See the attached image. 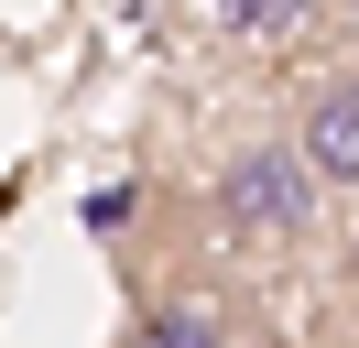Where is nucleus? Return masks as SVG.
I'll return each instance as SVG.
<instances>
[{
    "label": "nucleus",
    "instance_id": "nucleus-2",
    "mask_svg": "<svg viewBox=\"0 0 359 348\" xmlns=\"http://www.w3.org/2000/svg\"><path fill=\"white\" fill-rule=\"evenodd\" d=\"M305 163H316V185H359V65H337L327 87L305 98Z\"/></svg>",
    "mask_w": 359,
    "mask_h": 348
},
{
    "label": "nucleus",
    "instance_id": "nucleus-3",
    "mask_svg": "<svg viewBox=\"0 0 359 348\" xmlns=\"http://www.w3.org/2000/svg\"><path fill=\"white\" fill-rule=\"evenodd\" d=\"M120 348H229V316H207V304H153Z\"/></svg>",
    "mask_w": 359,
    "mask_h": 348
},
{
    "label": "nucleus",
    "instance_id": "nucleus-1",
    "mask_svg": "<svg viewBox=\"0 0 359 348\" xmlns=\"http://www.w3.org/2000/svg\"><path fill=\"white\" fill-rule=\"evenodd\" d=\"M218 207L240 218V229H294V218L316 207V163H305V142H262V152H240V163L218 174Z\"/></svg>",
    "mask_w": 359,
    "mask_h": 348
}]
</instances>
